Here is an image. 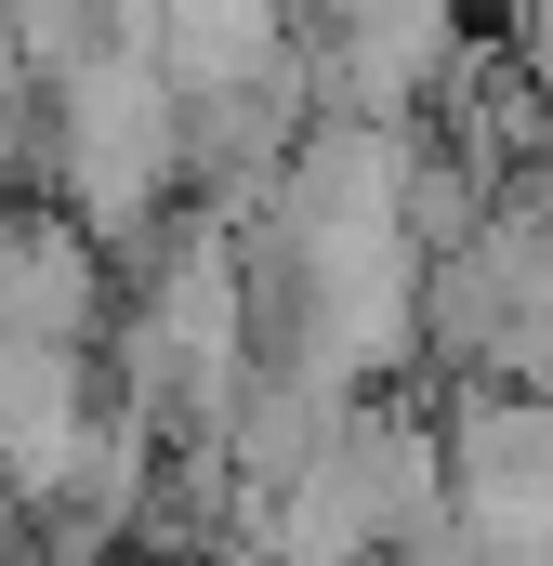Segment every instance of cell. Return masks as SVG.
Masks as SVG:
<instances>
[{
	"label": "cell",
	"instance_id": "6da1fadb",
	"mask_svg": "<svg viewBox=\"0 0 553 566\" xmlns=\"http://www.w3.org/2000/svg\"><path fill=\"white\" fill-rule=\"evenodd\" d=\"M264 554L276 566H369V554H409L448 527V434L383 422V409H343L290 474L264 488Z\"/></svg>",
	"mask_w": 553,
	"mask_h": 566
},
{
	"label": "cell",
	"instance_id": "7a4b0ae2",
	"mask_svg": "<svg viewBox=\"0 0 553 566\" xmlns=\"http://www.w3.org/2000/svg\"><path fill=\"white\" fill-rule=\"evenodd\" d=\"M53 185L93 238H145V211L185 185V93L145 40H93L53 80Z\"/></svg>",
	"mask_w": 553,
	"mask_h": 566
},
{
	"label": "cell",
	"instance_id": "3957f363",
	"mask_svg": "<svg viewBox=\"0 0 553 566\" xmlns=\"http://www.w3.org/2000/svg\"><path fill=\"white\" fill-rule=\"evenodd\" d=\"M106 238L80 211H0V343H93Z\"/></svg>",
	"mask_w": 553,
	"mask_h": 566
}]
</instances>
